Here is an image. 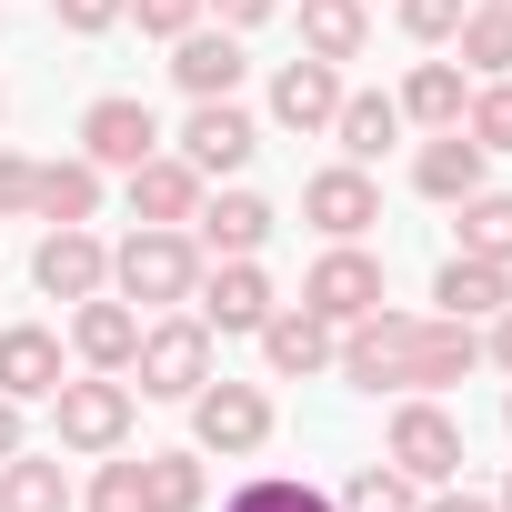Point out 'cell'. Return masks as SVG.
Listing matches in <instances>:
<instances>
[{"instance_id":"cell-1","label":"cell","mask_w":512,"mask_h":512,"mask_svg":"<svg viewBox=\"0 0 512 512\" xmlns=\"http://www.w3.org/2000/svg\"><path fill=\"white\" fill-rule=\"evenodd\" d=\"M111 292L121 302H191L201 292V241L181 221H141L121 251H111Z\"/></svg>"},{"instance_id":"cell-2","label":"cell","mask_w":512,"mask_h":512,"mask_svg":"<svg viewBox=\"0 0 512 512\" xmlns=\"http://www.w3.org/2000/svg\"><path fill=\"white\" fill-rule=\"evenodd\" d=\"M412 332H422V312H392V302H372L362 322H342V382H362V392H412Z\"/></svg>"},{"instance_id":"cell-3","label":"cell","mask_w":512,"mask_h":512,"mask_svg":"<svg viewBox=\"0 0 512 512\" xmlns=\"http://www.w3.org/2000/svg\"><path fill=\"white\" fill-rule=\"evenodd\" d=\"M131 392L141 402H191L201 382H211V332H201V312H181V322H141V352H131Z\"/></svg>"},{"instance_id":"cell-4","label":"cell","mask_w":512,"mask_h":512,"mask_svg":"<svg viewBox=\"0 0 512 512\" xmlns=\"http://www.w3.org/2000/svg\"><path fill=\"white\" fill-rule=\"evenodd\" d=\"M131 412H141V392L121 382V372H61V392H51V422H61V442L71 452H121L131 442Z\"/></svg>"},{"instance_id":"cell-5","label":"cell","mask_w":512,"mask_h":512,"mask_svg":"<svg viewBox=\"0 0 512 512\" xmlns=\"http://www.w3.org/2000/svg\"><path fill=\"white\" fill-rule=\"evenodd\" d=\"M191 442L221 452V462L262 452V442H272V392H262V382H201V392H191Z\"/></svg>"},{"instance_id":"cell-6","label":"cell","mask_w":512,"mask_h":512,"mask_svg":"<svg viewBox=\"0 0 512 512\" xmlns=\"http://www.w3.org/2000/svg\"><path fill=\"white\" fill-rule=\"evenodd\" d=\"M392 472L422 482V492L462 482V422H452L442 402H402V412H392Z\"/></svg>"},{"instance_id":"cell-7","label":"cell","mask_w":512,"mask_h":512,"mask_svg":"<svg viewBox=\"0 0 512 512\" xmlns=\"http://www.w3.org/2000/svg\"><path fill=\"white\" fill-rule=\"evenodd\" d=\"M31 282H41L51 302H91V292H111V251H101V231H91V221H51L41 251H31Z\"/></svg>"},{"instance_id":"cell-8","label":"cell","mask_w":512,"mask_h":512,"mask_svg":"<svg viewBox=\"0 0 512 512\" xmlns=\"http://www.w3.org/2000/svg\"><path fill=\"white\" fill-rule=\"evenodd\" d=\"M372 302H382V262H372L362 241H332L322 262H312V282H302V312H322V322L342 332V322H362Z\"/></svg>"},{"instance_id":"cell-9","label":"cell","mask_w":512,"mask_h":512,"mask_svg":"<svg viewBox=\"0 0 512 512\" xmlns=\"http://www.w3.org/2000/svg\"><path fill=\"white\" fill-rule=\"evenodd\" d=\"M151 151H161V121H151V101L111 91V101H91V111H81V161H101V171H141Z\"/></svg>"},{"instance_id":"cell-10","label":"cell","mask_w":512,"mask_h":512,"mask_svg":"<svg viewBox=\"0 0 512 512\" xmlns=\"http://www.w3.org/2000/svg\"><path fill=\"white\" fill-rule=\"evenodd\" d=\"M251 151H262V121H251L241 101H191V121H181V161H191L201 181L241 171Z\"/></svg>"},{"instance_id":"cell-11","label":"cell","mask_w":512,"mask_h":512,"mask_svg":"<svg viewBox=\"0 0 512 512\" xmlns=\"http://www.w3.org/2000/svg\"><path fill=\"white\" fill-rule=\"evenodd\" d=\"M302 221H312L322 241H362V231L382 221V191H372V171H362V161H342V171H312V181H302Z\"/></svg>"},{"instance_id":"cell-12","label":"cell","mask_w":512,"mask_h":512,"mask_svg":"<svg viewBox=\"0 0 512 512\" xmlns=\"http://www.w3.org/2000/svg\"><path fill=\"white\" fill-rule=\"evenodd\" d=\"M201 332H262L272 322V282H262V262H251V251H241V262H221V272H201Z\"/></svg>"},{"instance_id":"cell-13","label":"cell","mask_w":512,"mask_h":512,"mask_svg":"<svg viewBox=\"0 0 512 512\" xmlns=\"http://www.w3.org/2000/svg\"><path fill=\"white\" fill-rule=\"evenodd\" d=\"M171 81H181L191 101H231V91H241V31H201V21H191V31L171 41Z\"/></svg>"},{"instance_id":"cell-14","label":"cell","mask_w":512,"mask_h":512,"mask_svg":"<svg viewBox=\"0 0 512 512\" xmlns=\"http://www.w3.org/2000/svg\"><path fill=\"white\" fill-rule=\"evenodd\" d=\"M71 352H81V372H131V352H141V312L131 302H71Z\"/></svg>"},{"instance_id":"cell-15","label":"cell","mask_w":512,"mask_h":512,"mask_svg":"<svg viewBox=\"0 0 512 512\" xmlns=\"http://www.w3.org/2000/svg\"><path fill=\"white\" fill-rule=\"evenodd\" d=\"M332 322L322 312H282L272 302V322H262V362H272V382H312V372H332Z\"/></svg>"},{"instance_id":"cell-16","label":"cell","mask_w":512,"mask_h":512,"mask_svg":"<svg viewBox=\"0 0 512 512\" xmlns=\"http://www.w3.org/2000/svg\"><path fill=\"white\" fill-rule=\"evenodd\" d=\"M432 302H442L452 322H492V312L512 302V262H482V251H452V262L432 272Z\"/></svg>"},{"instance_id":"cell-17","label":"cell","mask_w":512,"mask_h":512,"mask_svg":"<svg viewBox=\"0 0 512 512\" xmlns=\"http://www.w3.org/2000/svg\"><path fill=\"white\" fill-rule=\"evenodd\" d=\"M332 111H342V71L332 61H282L272 71V121L282 131H332Z\"/></svg>"},{"instance_id":"cell-18","label":"cell","mask_w":512,"mask_h":512,"mask_svg":"<svg viewBox=\"0 0 512 512\" xmlns=\"http://www.w3.org/2000/svg\"><path fill=\"white\" fill-rule=\"evenodd\" d=\"M482 161H492V151H482L472 131H442V141L412 151V191H422V201H472V191H482Z\"/></svg>"},{"instance_id":"cell-19","label":"cell","mask_w":512,"mask_h":512,"mask_svg":"<svg viewBox=\"0 0 512 512\" xmlns=\"http://www.w3.org/2000/svg\"><path fill=\"white\" fill-rule=\"evenodd\" d=\"M472 362H482V332L452 322V312H422V332H412V392H442V382H462Z\"/></svg>"},{"instance_id":"cell-20","label":"cell","mask_w":512,"mask_h":512,"mask_svg":"<svg viewBox=\"0 0 512 512\" xmlns=\"http://www.w3.org/2000/svg\"><path fill=\"white\" fill-rule=\"evenodd\" d=\"M191 221H201L191 241L221 251V262H241V251H262V241H272V201H262V191H221V201H201Z\"/></svg>"},{"instance_id":"cell-21","label":"cell","mask_w":512,"mask_h":512,"mask_svg":"<svg viewBox=\"0 0 512 512\" xmlns=\"http://www.w3.org/2000/svg\"><path fill=\"white\" fill-rule=\"evenodd\" d=\"M0 392H11V402H51V392H61V342H51L41 322H11V332H0Z\"/></svg>"},{"instance_id":"cell-22","label":"cell","mask_w":512,"mask_h":512,"mask_svg":"<svg viewBox=\"0 0 512 512\" xmlns=\"http://www.w3.org/2000/svg\"><path fill=\"white\" fill-rule=\"evenodd\" d=\"M191 211H201V171L181 151H151L131 171V221H191Z\"/></svg>"},{"instance_id":"cell-23","label":"cell","mask_w":512,"mask_h":512,"mask_svg":"<svg viewBox=\"0 0 512 512\" xmlns=\"http://www.w3.org/2000/svg\"><path fill=\"white\" fill-rule=\"evenodd\" d=\"M332 141H342V161H382L392 141H402V101H382V91H342V111H332Z\"/></svg>"},{"instance_id":"cell-24","label":"cell","mask_w":512,"mask_h":512,"mask_svg":"<svg viewBox=\"0 0 512 512\" xmlns=\"http://www.w3.org/2000/svg\"><path fill=\"white\" fill-rule=\"evenodd\" d=\"M462 111H472V81H462V61H422V71L402 81V121L462 131Z\"/></svg>"},{"instance_id":"cell-25","label":"cell","mask_w":512,"mask_h":512,"mask_svg":"<svg viewBox=\"0 0 512 512\" xmlns=\"http://www.w3.org/2000/svg\"><path fill=\"white\" fill-rule=\"evenodd\" d=\"M31 211L41 221H91L101 211V161H41L31 171Z\"/></svg>"},{"instance_id":"cell-26","label":"cell","mask_w":512,"mask_h":512,"mask_svg":"<svg viewBox=\"0 0 512 512\" xmlns=\"http://www.w3.org/2000/svg\"><path fill=\"white\" fill-rule=\"evenodd\" d=\"M362 41H372V21H362V0H302V51L312 61H362Z\"/></svg>"},{"instance_id":"cell-27","label":"cell","mask_w":512,"mask_h":512,"mask_svg":"<svg viewBox=\"0 0 512 512\" xmlns=\"http://www.w3.org/2000/svg\"><path fill=\"white\" fill-rule=\"evenodd\" d=\"M0 512H71V472L41 452H11L0 462Z\"/></svg>"},{"instance_id":"cell-28","label":"cell","mask_w":512,"mask_h":512,"mask_svg":"<svg viewBox=\"0 0 512 512\" xmlns=\"http://www.w3.org/2000/svg\"><path fill=\"white\" fill-rule=\"evenodd\" d=\"M141 502L151 512H201V452H141Z\"/></svg>"},{"instance_id":"cell-29","label":"cell","mask_w":512,"mask_h":512,"mask_svg":"<svg viewBox=\"0 0 512 512\" xmlns=\"http://www.w3.org/2000/svg\"><path fill=\"white\" fill-rule=\"evenodd\" d=\"M462 71H482V81H512V21L492 11V0H482V11H462Z\"/></svg>"},{"instance_id":"cell-30","label":"cell","mask_w":512,"mask_h":512,"mask_svg":"<svg viewBox=\"0 0 512 512\" xmlns=\"http://www.w3.org/2000/svg\"><path fill=\"white\" fill-rule=\"evenodd\" d=\"M452 211H462V251L512 262V191H472V201H452Z\"/></svg>"},{"instance_id":"cell-31","label":"cell","mask_w":512,"mask_h":512,"mask_svg":"<svg viewBox=\"0 0 512 512\" xmlns=\"http://www.w3.org/2000/svg\"><path fill=\"white\" fill-rule=\"evenodd\" d=\"M332 512H422V482H402L392 462H372V472H352V492Z\"/></svg>"},{"instance_id":"cell-32","label":"cell","mask_w":512,"mask_h":512,"mask_svg":"<svg viewBox=\"0 0 512 512\" xmlns=\"http://www.w3.org/2000/svg\"><path fill=\"white\" fill-rule=\"evenodd\" d=\"M231 512H332V492H312V482H292V472H262V482L231 492Z\"/></svg>"},{"instance_id":"cell-33","label":"cell","mask_w":512,"mask_h":512,"mask_svg":"<svg viewBox=\"0 0 512 512\" xmlns=\"http://www.w3.org/2000/svg\"><path fill=\"white\" fill-rule=\"evenodd\" d=\"M462 131H472L482 151H512V81H482L472 111H462Z\"/></svg>"},{"instance_id":"cell-34","label":"cell","mask_w":512,"mask_h":512,"mask_svg":"<svg viewBox=\"0 0 512 512\" xmlns=\"http://www.w3.org/2000/svg\"><path fill=\"white\" fill-rule=\"evenodd\" d=\"M91 512H151V502H141V462H101V482H91Z\"/></svg>"},{"instance_id":"cell-35","label":"cell","mask_w":512,"mask_h":512,"mask_svg":"<svg viewBox=\"0 0 512 512\" xmlns=\"http://www.w3.org/2000/svg\"><path fill=\"white\" fill-rule=\"evenodd\" d=\"M392 11H402L412 41H452V31H462V0H392Z\"/></svg>"},{"instance_id":"cell-36","label":"cell","mask_w":512,"mask_h":512,"mask_svg":"<svg viewBox=\"0 0 512 512\" xmlns=\"http://www.w3.org/2000/svg\"><path fill=\"white\" fill-rule=\"evenodd\" d=\"M61 11V31H81V41H101L111 21H131V0H51Z\"/></svg>"},{"instance_id":"cell-37","label":"cell","mask_w":512,"mask_h":512,"mask_svg":"<svg viewBox=\"0 0 512 512\" xmlns=\"http://www.w3.org/2000/svg\"><path fill=\"white\" fill-rule=\"evenodd\" d=\"M131 21H141L151 41H181V31L201 21V0H131Z\"/></svg>"},{"instance_id":"cell-38","label":"cell","mask_w":512,"mask_h":512,"mask_svg":"<svg viewBox=\"0 0 512 512\" xmlns=\"http://www.w3.org/2000/svg\"><path fill=\"white\" fill-rule=\"evenodd\" d=\"M31 171H41V161H21V151H0V221H11V211H31Z\"/></svg>"},{"instance_id":"cell-39","label":"cell","mask_w":512,"mask_h":512,"mask_svg":"<svg viewBox=\"0 0 512 512\" xmlns=\"http://www.w3.org/2000/svg\"><path fill=\"white\" fill-rule=\"evenodd\" d=\"M201 11H221V31H262L282 0H201Z\"/></svg>"},{"instance_id":"cell-40","label":"cell","mask_w":512,"mask_h":512,"mask_svg":"<svg viewBox=\"0 0 512 512\" xmlns=\"http://www.w3.org/2000/svg\"><path fill=\"white\" fill-rule=\"evenodd\" d=\"M422 512H502V502H482V492H462V482H442V492H422Z\"/></svg>"},{"instance_id":"cell-41","label":"cell","mask_w":512,"mask_h":512,"mask_svg":"<svg viewBox=\"0 0 512 512\" xmlns=\"http://www.w3.org/2000/svg\"><path fill=\"white\" fill-rule=\"evenodd\" d=\"M482 362H502V372H512V302L492 312V332H482Z\"/></svg>"},{"instance_id":"cell-42","label":"cell","mask_w":512,"mask_h":512,"mask_svg":"<svg viewBox=\"0 0 512 512\" xmlns=\"http://www.w3.org/2000/svg\"><path fill=\"white\" fill-rule=\"evenodd\" d=\"M11 452H21V402L0 392V462H11Z\"/></svg>"},{"instance_id":"cell-43","label":"cell","mask_w":512,"mask_h":512,"mask_svg":"<svg viewBox=\"0 0 512 512\" xmlns=\"http://www.w3.org/2000/svg\"><path fill=\"white\" fill-rule=\"evenodd\" d=\"M492 11H502V21H512V0H492Z\"/></svg>"},{"instance_id":"cell-44","label":"cell","mask_w":512,"mask_h":512,"mask_svg":"<svg viewBox=\"0 0 512 512\" xmlns=\"http://www.w3.org/2000/svg\"><path fill=\"white\" fill-rule=\"evenodd\" d=\"M502 512H512V482H502Z\"/></svg>"},{"instance_id":"cell-45","label":"cell","mask_w":512,"mask_h":512,"mask_svg":"<svg viewBox=\"0 0 512 512\" xmlns=\"http://www.w3.org/2000/svg\"><path fill=\"white\" fill-rule=\"evenodd\" d=\"M502 422H512V402H502Z\"/></svg>"}]
</instances>
